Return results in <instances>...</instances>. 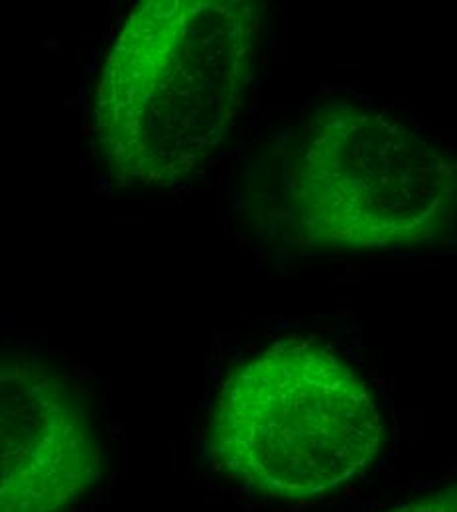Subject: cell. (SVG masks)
I'll use <instances>...</instances> for the list:
<instances>
[{
	"label": "cell",
	"instance_id": "1",
	"mask_svg": "<svg viewBox=\"0 0 457 512\" xmlns=\"http://www.w3.org/2000/svg\"><path fill=\"white\" fill-rule=\"evenodd\" d=\"M253 6L146 0L119 28L95 91L99 148L127 184L172 186L223 146L249 93L259 46Z\"/></svg>",
	"mask_w": 457,
	"mask_h": 512
},
{
	"label": "cell",
	"instance_id": "2",
	"mask_svg": "<svg viewBox=\"0 0 457 512\" xmlns=\"http://www.w3.org/2000/svg\"><path fill=\"white\" fill-rule=\"evenodd\" d=\"M383 442L367 383L333 347L290 337L221 384L207 428L213 463L270 499H310L363 473Z\"/></svg>",
	"mask_w": 457,
	"mask_h": 512
},
{
	"label": "cell",
	"instance_id": "3",
	"mask_svg": "<svg viewBox=\"0 0 457 512\" xmlns=\"http://www.w3.org/2000/svg\"><path fill=\"white\" fill-rule=\"evenodd\" d=\"M282 201L308 241L349 249L426 245L454 229L457 168L377 111L331 105L292 146Z\"/></svg>",
	"mask_w": 457,
	"mask_h": 512
},
{
	"label": "cell",
	"instance_id": "4",
	"mask_svg": "<svg viewBox=\"0 0 457 512\" xmlns=\"http://www.w3.org/2000/svg\"><path fill=\"white\" fill-rule=\"evenodd\" d=\"M103 463L75 383L34 355L0 353V512H67Z\"/></svg>",
	"mask_w": 457,
	"mask_h": 512
},
{
	"label": "cell",
	"instance_id": "5",
	"mask_svg": "<svg viewBox=\"0 0 457 512\" xmlns=\"http://www.w3.org/2000/svg\"><path fill=\"white\" fill-rule=\"evenodd\" d=\"M389 512H457V485L436 495L410 501Z\"/></svg>",
	"mask_w": 457,
	"mask_h": 512
}]
</instances>
